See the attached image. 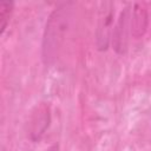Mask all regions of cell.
<instances>
[{
	"instance_id": "obj_1",
	"label": "cell",
	"mask_w": 151,
	"mask_h": 151,
	"mask_svg": "<svg viewBox=\"0 0 151 151\" xmlns=\"http://www.w3.org/2000/svg\"><path fill=\"white\" fill-rule=\"evenodd\" d=\"M73 17L74 2H63L47 18L41 42V59L46 66H52L57 61L71 29Z\"/></svg>"
},
{
	"instance_id": "obj_2",
	"label": "cell",
	"mask_w": 151,
	"mask_h": 151,
	"mask_svg": "<svg viewBox=\"0 0 151 151\" xmlns=\"http://www.w3.org/2000/svg\"><path fill=\"white\" fill-rule=\"evenodd\" d=\"M113 18H114V4L111 1L100 2V9L98 13V24L96 29V45L99 51H106L111 44L113 32Z\"/></svg>"
},
{
	"instance_id": "obj_3",
	"label": "cell",
	"mask_w": 151,
	"mask_h": 151,
	"mask_svg": "<svg viewBox=\"0 0 151 151\" xmlns=\"http://www.w3.org/2000/svg\"><path fill=\"white\" fill-rule=\"evenodd\" d=\"M131 8L132 5H126L124 9H122L117 22L113 27L112 32V38H111V44L117 54H125L127 51V45H129V35L131 33Z\"/></svg>"
},
{
	"instance_id": "obj_4",
	"label": "cell",
	"mask_w": 151,
	"mask_h": 151,
	"mask_svg": "<svg viewBox=\"0 0 151 151\" xmlns=\"http://www.w3.org/2000/svg\"><path fill=\"white\" fill-rule=\"evenodd\" d=\"M51 123V109L46 103L38 104L32 111L28 122V137L32 142H39Z\"/></svg>"
},
{
	"instance_id": "obj_5",
	"label": "cell",
	"mask_w": 151,
	"mask_h": 151,
	"mask_svg": "<svg viewBox=\"0 0 151 151\" xmlns=\"http://www.w3.org/2000/svg\"><path fill=\"white\" fill-rule=\"evenodd\" d=\"M131 34L134 38H140L145 34L149 25V12L143 4L136 2L131 8Z\"/></svg>"
},
{
	"instance_id": "obj_6",
	"label": "cell",
	"mask_w": 151,
	"mask_h": 151,
	"mask_svg": "<svg viewBox=\"0 0 151 151\" xmlns=\"http://www.w3.org/2000/svg\"><path fill=\"white\" fill-rule=\"evenodd\" d=\"M14 4L12 1H1L0 2V34L2 35L9 24Z\"/></svg>"
},
{
	"instance_id": "obj_7",
	"label": "cell",
	"mask_w": 151,
	"mask_h": 151,
	"mask_svg": "<svg viewBox=\"0 0 151 151\" xmlns=\"http://www.w3.org/2000/svg\"><path fill=\"white\" fill-rule=\"evenodd\" d=\"M48 151H58V145H53Z\"/></svg>"
}]
</instances>
